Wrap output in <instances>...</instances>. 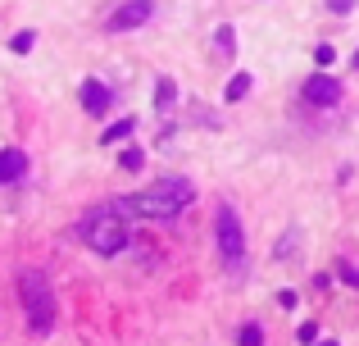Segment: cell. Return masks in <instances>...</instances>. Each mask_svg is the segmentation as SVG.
Masks as SVG:
<instances>
[{
    "mask_svg": "<svg viewBox=\"0 0 359 346\" xmlns=\"http://www.w3.org/2000/svg\"><path fill=\"white\" fill-rule=\"evenodd\" d=\"M196 201V187L187 182V178H159L155 187H146V192H132L114 201L123 214H141V219H173V214H182L187 205Z\"/></svg>",
    "mask_w": 359,
    "mask_h": 346,
    "instance_id": "1",
    "label": "cell"
},
{
    "mask_svg": "<svg viewBox=\"0 0 359 346\" xmlns=\"http://www.w3.org/2000/svg\"><path fill=\"white\" fill-rule=\"evenodd\" d=\"M128 214L118 210V205H96V210H87V219H82V241H87L96 255H118V251H128Z\"/></svg>",
    "mask_w": 359,
    "mask_h": 346,
    "instance_id": "2",
    "label": "cell"
},
{
    "mask_svg": "<svg viewBox=\"0 0 359 346\" xmlns=\"http://www.w3.org/2000/svg\"><path fill=\"white\" fill-rule=\"evenodd\" d=\"M18 301L27 310V328L32 333H50L55 324V287L41 269H23L18 274Z\"/></svg>",
    "mask_w": 359,
    "mask_h": 346,
    "instance_id": "3",
    "label": "cell"
},
{
    "mask_svg": "<svg viewBox=\"0 0 359 346\" xmlns=\"http://www.w3.org/2000/svg\"><path fill=\"white\" fill-rule=\"evenodd\" d=\"M214 237H219V260H223V269H237L245 265V228H241V219H237V210L232 205H223L219 210V219H214Z\"/></svg>",
    "mask_w": 359,
    "mask_h": 346,
    "instance_id": "4",
    "label": "cell"
},
{
    "mask_svg": "<svg viewBox=\"0 0 359 346\" xmlns=\"http://www.w3.org/2000/svg\"><path fill=\"white\" fill-rule=\"evenodd\" d=\"M300 96H305V105L327 109V105H337V100H341V82H337L332 73H314V78H305Z\"/></svg>",
    "mask_w": 359,
    "mask_h": 346,
    "instance_id": "5",
    "label": "cell"
},
{
    "mask_svg": "<svg viewBox=\"0 0 359 346\" xmlns=\"http://www.w3.org/2000/svg\"><path fill=\"white\" fill-rule=\"evenodd\" d=\"M150 0H128V5H118L114 14H109V32H132V27L150 23Z\"/></svg>",
    "mask_w": 359,
    "mask_h": 346,
    "instance_id": "6",
    "label": "cell"
},
{
    "mask_svg": "<svg viewBox=\"0 0 359 346\" xmlns=\"http://www.w3.org/2000/svg\"><path fill=\"white\" fill-rule=\"evenodd\" d=\"M82 105H87V114H109V105H114V91L105 87V82H96V78H87L82 82Z\"/></svg>",
    "mask_w": 359,
    "mask_h": 346,
    "instance_id": "7",
    "label": "cell"
},
{
    "mask_svg": "<svg viewBox=\"0 0 359 346\" xmlns=\"http://www.w3.org/2000/svg\"><path fill=\"white\" fill-rule=\"evenodd\" d=\"M27 173V155L23 151H0V182H18Z\"/></svg>",
    "mask_w": 359,
    "mask_h": 346,
    "instance_id": "8",
    "label": "cell"
},
{
    "mask_svg": "<svg viewBox=\"0 0 359 346\" xmlns=\"http://www.w3.org/2000/svg\"><path fill=\"white\" fill-rule=\"evenodd\" d=\"M173 105H177V82L173 78H159L155 82V109H159V114H168Z\"/></svg>",
    "mask_w": 359,
    "mask_h": 346,
    "instance_id": "9",
    "label": "cell"
},
{
    "mask_svg": "<svg viewBox=\"0 0 359 346\" xmlns=\"http://www.w3.org/2000/svg\"><path fill=\"white\" fill-rule=\"evenodd\" d=\"M250 87H255V78H250V73H232L228 91H223V100H228V105H237V100L250 96Z\"/></svg>",
    "mask_w": 359,
    "mask_h": 346,
    "instance_id": "10",
    "label": "cell"
},
{
    "mask_svg": "<svg viewBox=\"0 0 359 346\" xmlns=\"http://www.w3.org/2000/svg\"><path fill=\"white\" fill-rule=\"evenodd\" d=\"M132 133H137V119H118L114 128H105V137H100V142L114 146V142H123V137H132Z\"/></svg>",
    "mask_w": 359,
    "mask_h": 346,
    "instance_id": "11",
    "label": "cell"
},
{
    "mask_svg": "<svg viewBox=\"0 0 359 346\" xmlns=\"http://www.w3.org/2000/svg\"><path fill=\"white\" fill-rule=\"evenodd\" d=\"M237 346H264V328H259V324H241Z\"/></svg>",
    "mask_w": 359,
    "mask_h": 346,
    "instance_id": "12",
    "label": "cell"
},
{
    "mask_svg": "<svg viewBox=\"0 0 359 346\" xmlns=\"http://www.w3.org/2000/svg\"><path fill=\"white\" fill-rule=\"evenodd\" d=\"M118 164H123V169H128V173H137L141 164H146V155H141V146H128V151L118 155Z\"/></svg>",
    "mask_w": 359,
    "mask_h": 346,
    "instance_id": "13",
    "label": "cell"
},
{
    "mask_svg": "<svg viewBox=\"0 0 359 346\" xmlns=\"http://www.w3.org/2000/svg\"><path fill=\"white\" fill-rule=\"evenodd\" d=\"M314 64H318V69H327V64H337V46H314Z\"/></svg>",
    "mask_w": 359,
    "mask_h": 346,
    "instance_id": "14",
    "label": "cell"
},
{
    "mask_svg": "<svg viewBox=\"0 0 359 346\" xmlns=\"http://www.w3.org/2000/svg\"><path fill=\"white\" fill-rule=\"evenodd\" d=\"M219 51H223V55L237 51V36H232V27H219Z\"/></svg>",
    "mask_w": 359,
    "mask_h": 346,
    "instance_id": "15",
    "label": "cell"
},
{
    "mask_svg": "<svg viewBox=\"0 0 359 346\" xmlns=\"http://www.w3.org/2000/svg\"><path fill=\"white\" fill-rule=\"evenodd\" d=\"M32 41H36L32 32H18V36H14L9 46H14V55H27V51H32Z\"/></svg>",
    "mask_w": 359,
    "mask_h": 346,
    "instance_id": "16",
    "label": "cell"
},
{
    "mask_svg": "<svg viewBox=\"0 0 359 346\" xmlns=\"http://www.w3.org/2000/svg\"><path fill=\"white\" fill-rule=\"evenodd\" d=\"M300 342H318V328H314V324H300Z\"/></svg>",
    "mask_w": 359,
    "mask_h": 346,
    "instance_id": "17",
    "label": "cell"
},
{
    "mask_svg": "<svg viewBox=\"0 0 359 346\" xmlns=\"http://www.w3.org/2000/svg\"><path fill=\"white\" fill-rule=\"evenodd\" d=\"M327 5H332L337 14H351V9H355V0H327Z\"/></svg>",
    "mask_w": 359,
    "mask_h": 346,
    "instance_id": "18",
    "label": "cell"
},
{
    "mask_svg": "<svg viewBox=\"0 0 359 346\" xmlns=\"http://www.w3.org/2000/svg\"><path fill=\"white\" fill-rule=\"evenodd\" d=\"M341 278H346L351 287H359V269H341Z\"/></svg>",
    "mask_w": 359,
    "mask_h": 346,
    "instance_id": "19",
    "label": "cell"
},
{
    "mask_svg": "<svg viewBox=\"0 0 359 346\" xmlns=\"http://www.w3.org/2000/svg\"><path fill=\"white\" fill-rule=\"evenodd\" d=\"M318 346H337V342H318Z\"/></svg>",
    "mask_w": 359,
    "mask_h": 346,
    "instance_id": "20",
    "label": "cell"
},
{
    "mask_svg": "<svg viewBox=\"0 0 359 346\" xmlns=\"http://www.w3.org/2000/svg\"><path fill=\"white\" fill-rule=\"evenodd\" d=\"M355 69H359V51H355Z\"/></svg>",
    "mask_w": 359,
    "mask_h": 346,
    "instance_id": "21",
    "label": "cell"
}]
</instances>
